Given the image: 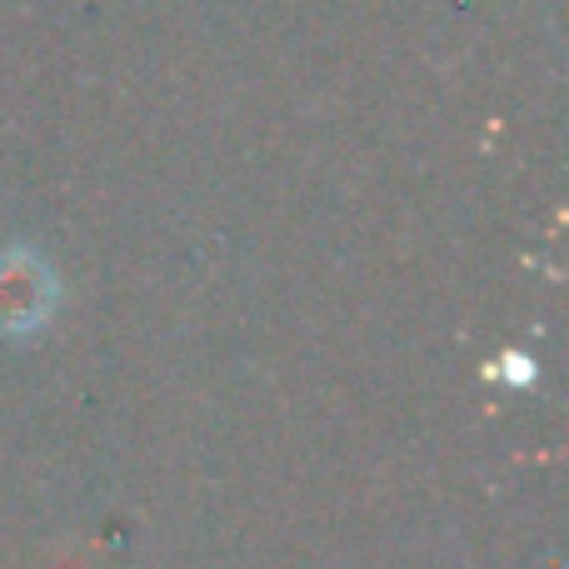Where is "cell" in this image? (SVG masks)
Wrapping results in <instances>:
<instances>
[{
  "label": "cell",
  "mask_w": 569,
  "mask_h": 569,
  "mask_svg": "<svg viewBox=\"0 0 569 569\" xmlns=\"http://www.w3.org/2000/svg\"><path fill=\"white\" fill-rule=\"evenodd\" d=\"M56 300V280L36 256H0V330H36Z\"/></svg>",
  "instance_id": "cell-1"
}]
</instances>
